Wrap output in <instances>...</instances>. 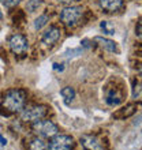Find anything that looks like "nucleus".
Masks as SVG:
<instances>
[{
    "instance_id": "nucleus-21",
    "label": "nucleus",
    "mask_w": 142,
    "mask_h": 150,
    "mask_svg": "<svg viewBox=\"0 0 142 150\" xmlns=\"http://www.w3.org/2000/svg\"><path fill=\"white\" fill-rule=\"evenodd\" d=\"M138 37H141V22L138 23V29H137V33H135Z\"/></svg>"
},
{
    "instance_id": "nucleus-11",
    "label": "nucleus",
    "mask_w": 142,
    "mask_h": 150,
    "mask_svg": "<svg viewBox=\"0 0 142 150\" xmlns=\"http://www.w3.org/2000/svg\"><path fill=\"white\" fill-rule=\"evenodd\" d=\"M100 6L104 11L115 12L123 6V0H100Z\"/></svg>"
},
{
    "instance_id": "nucleus-22",
    "label": "nucleus",
    "mask_w": 142,
    "mask_h": 150,
    "mask_svg": "<svg viewBox=\"0 0 142 150\" xmlns=\"http://www.w3.org/2000/svg\"><path fill=\"white\" fill-rule=\"evenodd\" d=\"M82 45H83L85 48H89V47H90V45H89V41H87V40H83V41H82Z\"/></svg>"
},
{
    "instance_id": "nucleus-14",
    "label": "nucleus",
    "mask_w": 142,
    "mask_h": 150,
    "mask_svg": "<svg viewBox=\"0 0 142 150\" xmlns=\"http://www.w3.org/2000/svg\"><path fill=\"white\" fill-rule=\"evenodd\" d=\"M60 94H62V97H63V100H64V103L67 104H70L72 100H74V97H75V90L72 89L71 86H66V87H63L62 90H60Z\"/></svg>"
},
{
    "instance_id": "nucleus-10",
    "label": "nucleus",
    "mask_w": 142,
    "mask_h": 150,
    "mask_svg": "<svg viewBox=\"0 0 142 150\" xmlns=\"http://www.w3.org/2000/svg\"><path fill=\"white\" fill-rule=\"evenodd\" d=\"M94 42L108 52H112V53H116V52H118V45H116V42L109 38L97 36V37H94Z\"/></svg>"
},
{
    "instance_id": "nucleus-20",
    "label": "nucleus",
    "mask_w": 142,
    "mask_h": 150,
    "mask_svg": "<svg viewBox=\"0 0 142 150\" xmlns=\"http://www.w3.org/2000/svg\"><path fill=\"white\" fill-rule=\"evenodd\" d=\"M53 70H55V71H63V70H64V67H63V64L53 63Z\"/></svg>"
},
{
    "instance_id": "nucleus-24",
    "label": "nucleus",
    "mask_w": 142,
    "mask_h": 150,
    "mask_svg": "<svg viewBox=\"0 0 142 150\" xmlns=\"http://www.w3.org/2000/svg\"><path fill=\"white\" fill-rule=\"evenodd\" d=\"M60 3H70V1H72V0H59Z\"/></svg>"
},
{
    "instance_id": "nucleus-2",
    "label": "nucleus",
    "mask_w": 142,
    "mask_h": 150,
    "mask_svg": "<svg viewBox=\"0 0 142 150\" xmlns=\"http://www.w3.org/2000/svg\"><path fill=\"white\" fill-rule=\"evenodd\" d=\"M32 130L36 137H40V138H52L59 132L58 126L52 120H43V119L33 122Z\"/></svg>"
},
{
    "instance_id": "nucleus-16",
    "label": "nucleus",
    "mask_w": 142,
    "mask_h": 150,
    "mask_svg": "<svg viewBox=\"0 0 142 150\" xmlns=\"http://www.w3.org/2000/svg\"><path fill=\"white\" fill-rule=\"evenodd\" d=\"M100 28L103 29V32L105 33V34H109V36L115 34V28H114V25L111 23V22H108V21H103V22L100 23Z\"/></svg>"
},
{
    "instance_id": "nucleus-5",
    "label": "nucleus",
    "mask_w": 142,
    "mask_h": 150,
    "mask_svg": "<svg viewBox=\"0 0 142 150\" xmlns=\"http://www.w3.org/2000/svg\"><path fill=\"white\" fill-rule=\"evenodd\" d=\"M74 139L70 135H63L56 134L55 137H52V141L48 145V150H72L74 149Z\"/></svg>"
},
{
    "instance_id": "nucleus-4",
    "label": "nucleus",
    "mask_w": 142,
    "mask_h": 150,
    "mask_svg": "<svg viewBox=\"0 0 142 150\" xmlns=\"http://www.w3.org/2000/svg\"><path fill=\"white\" fill-rule=\"evenodd\" d=\"M48 113V108L45 105H32V107L26 108L22 113H21V119L23 122L33 123L37 122L40 119H44Z\"/></svg>"
},
{
    "instance_id": "nucleus-19",
    "label": "nucleus",
    "mask_w": 142,
    "mask_h": 150,
    "mask_svg": "<svg viewBox=\"0 0 142 150\" xmlns=\"http://www.w3.org/2000/svg\"><path fill=\"white\" fill-rule=\"evenodd\" d=\"M1 3L7 8H12V7H15V6H18L21 3V0H1Z\"/></svg>"
},
{
    "instance_id": "nucleus-13",
    "label": "nucleus",
    "mask_w": 142,
    "mask_h": 150,
    "mask_svg": "<svg viewBox=\"0 0 142 150\" xmlns=\"http://www.w3.org/2000/svg\"><path fill=\"white\" fill-rule=\"evenodd\" d=\"M135 111H137V105L135 104H131V105H127L126 108H123L118 113L114 115V117L116 119H126V117H130L131 115H134Z\"/></svg>"
},
{
    "instance_id": "nucleus-17",
    "label": "nucleus",
    "mask_w": 142,
    "mask_h": 150,
    "mask_svg": "<svg viewBox=\"0 0 142 150\" xmlns=\"http://www.w3.org/2000/svg\"><path fill=\"white\" fill-rule=\"evenodd\" d=\"M41 4H43V0H29L26 4V10L29 12H34L41 7Z\"/></svg>"
},
{
    "instance_id": "nucleus-25",
    "label": "nucleus",
    "mask_w": 142,
    "mask_h": 150,
    "mask_svg": "<svg viewBox=\"0 0 142 150\" xmlns=\"http://www.w3.org/2000/svg\"><path fill=\"white\" fill-rule=\"evenodd\" d=\"M1 18H3V14H1V11H0V19H1Z\"/></svg>"
},
{
    "instance_id": "nucleus-3",
    "label": "nucleus",
    "mask_w": 142,
    "mask_h": 150,
    "mask_svg": "<svg viewBox=\"0 0 142 150\" xmlns=\"http://www.w3.org/2000/svg\"><path fill=\"white\" fill-rule=\"evenodd\" d=\"M83 15V10L81 6H70L62 10L60 19L67 28H74L79 23V21Z\"/></svg>"
},
{
    "instance_id": "nucleus-1",
    "label": "nucleus",
    "mask_w": 142,
    "mask_h": 150,
    "mask_svg": "<svg viewBox=\"0 0 142 150\" xmlns=\"http://www.w3.org/2000/svg\"><path fill=\"white\" fill-rule=\"evenodd\" d=\"M25 101H26V91L21 89H14L7 91V94L4 96L1 108L8 113H16L22 111Z\"/></svg>"
},
{
    "instance_id": "nucleus-18",
    "label": "nucleus",
    "mask_w": 142,
    "mask_h": 150,
    "mask_svg": "<svg viewBox=\"0 0 142 150\" xmlns=\"http://www.w3.org/2000/svg\"><path fill=\"white\" fill-rule=\"evenodd\" d=\"M133 97L135 100L141 98V82L139 81H134V86H133Z\"/></svg>"
},
{
    "instance_id": "nucleus-6",
    "label": "nucleus",
    "mask_w": 142,
    "mask_h": 150,
    "mask_svg": "<svg viewBox=\"0 0 142 150\" xmlns=\"http://www.w3.org/2000/svg\"><path fill=\"white\" fill-rule=\"evenodd\" d=\"M8 45H10V49L12 51V53H15V55H23L29 49L28 38L23 34H14V36H11L10 41H8Z\"/></svg>"
},
{
    "instance_id": "nucleus-23",
    "label": "nucleus",
    "mask_w": 142,
    "mask_h": 150,
    "mask_svg": "<svg viewBox=\"0 0 142 150\" xmlns=\"http://www.w3.org/2000/svg\"><path fill=\"white\" fill-rule=\"evenodd\" d=\"M0 143H1L3 146H4V145H7V141H6V139H4L3 137H1V135H0Z\"/></svg>"
},
{
    "instance_id": "nucleus-7",
    "label": "nucleus",
    "mask_w": 142,
    "mask_h": 150,
    "mask_svg": "<svg viewBox=\"0 0 142 150\" xmlns=\"http://www.w3.org/2000/svg\"><path fill=\"white\" fill-rule=\"evenodd\" d=\"M79 142H81V145L85 150H104L103 143L96 135L85 134L81 137Z\"/></svg>"
},
{
    "instance_id": "nucleus-12",
    "label": "nucleus",
    "mask_w": 142,
    "mask_h": 150,
    "mask_svg": "<svg viewBox=\"0 0 142 150\" xmlns=\"http://www.w3.org/2000/svg\"><path fill=\"white\" fill-rule=\"evenodd\" d=\"M47 142L44 141V138H40V137H34L29 141L28 145V150H45L47 149Z\"/></svg>"
},
{
    "instance_id": "nucleus-15",
    "label": "nucleus",
    "mask_w": 142,
    "mask_h": 150,
    "mask_svg": "<svg viewBox=\"0 0 142 150\" xmlns=\"http://www.w3.org/2000/svg\"><path fill=\"white\" fill-rule=\"evenodd\" d=\"M48 22H49V16L48 15H40L38 18L34 21V29L36 30H41Z\"/></svg>"
},
{
    "instance_id": "nucleus-9",
    "label": "nucleus",
    "mask_w": 142,
    "mask_h": 150,
    "mask_svg": "<svg viewBox=\"0 0 142 150\" xmlns=\"http://www.w3.org/2000/svg\"><path fill=\"white\" fill-rule=\"evenodd\" d=\"M124 98V96H123L122 90H119L116 87H108V90H107V94H105V103L111 107H116L119 104L123 101Z\"/></svg>"
},
{
    "instance_id": "nucleus-8",
    "label": "nucleus",
    "mask_w": 142,
    "mask_h": 150,
    "mask_svg": "<svg viewBox=\"0 0 142 150\" xmlns=\"http://www.w3.org/2000/svg\"><path fill=\"white\" fill-rule=\"evenodd\" d=\"M62 36V32H60L59 28H56V26H51V28L48 29L47 32L43 34V38H41V42L44 45H47V47H51L53 45L55 42H58Z\"/></svg>"
}]
</instances>
